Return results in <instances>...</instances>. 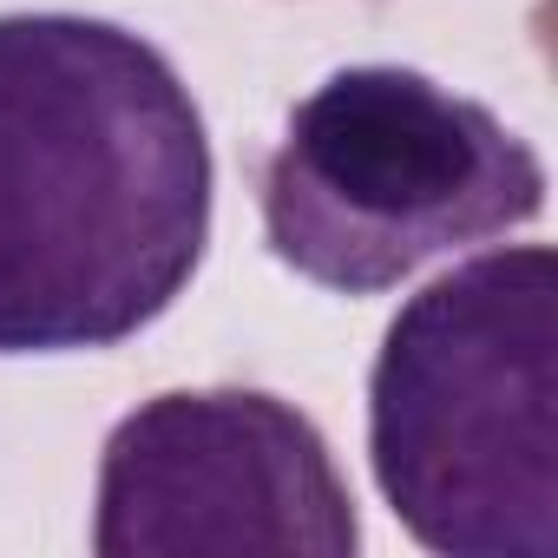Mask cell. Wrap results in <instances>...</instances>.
<instances>
[{
	"label": "cell",
	"instance_id": "obj_4",
	"mask_svg": "<svg viewBox=\"0 0 558 558\" xmlns=\"http://www.w3.org/2000/svg\"><path fill=\"white\" fill-rule=\"evenodd\" d=\"M99 558H355V493L323 427L269 388H171L99 453Z\"/></svg>",
	"mask_w": 558,
	"mask_h": 558
},
{
	"label": "cell",
	"instance_id": "obj_2",
	"mask_svg": "<svg viewBox=\"0 0 558 558\" xmlns=\"http://www.w3.org/2000/svg\"><path fill=\"white\" fill-rule=\"evenodd\" d=\"M368 466L440 558L558 551V256L486 250L401 303L368 368Z\"/></svg>",
	"mask_w": 558,
	"mask_h": 558
},
{
	"label": "cell",
	"instance_id": "obj_3",
	"mask_svg": "<svg viewBox=\"0 0 558 558\" xmlns=\"http://www.w3.org/2000/svg\"><path fill=\"white\" fill-rule=\"evenodd\" d=\"M538 151L414 66H342L256 165L269 256L336 296H388L427 263L545 210Z\"/></svg>",
	"mask_w": 558,
	"mask_h": 558
},
{
	"label": "cell",
	"instance_id": "obj_1",
	"mask_svg": "<svg viewBox=\"0 0 558 558\" xmlns=\"http://www.w3.org/2000/svg\"><path fill=\"white\" fill-rule=\"evenodd\" d=\"M217 158L178 66L99 14H0V355L145 336L204 269Z\"/></svg>",
	"mask_w": 558,
	"mask_h": 558
}]
</instances>
